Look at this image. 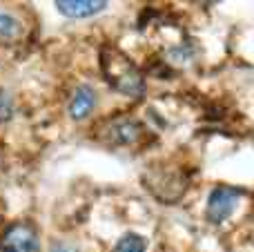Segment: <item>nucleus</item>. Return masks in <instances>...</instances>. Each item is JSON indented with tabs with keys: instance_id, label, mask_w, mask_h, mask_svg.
<instances>
[{
	"instance_id": "obj_1",
	"label": "nucleus",
	"mask_w": 254,
	"mask_h": 252,
	"mask_svg": "<svg viewBox=\"0 0 254 252\" xmlns=\"http://www.w3.org/2000/svg\"><path fill=\"white\" fill-rule=\"evenodd\" d=\"M241 196H246V190H241V188H230V186L214 188L210 192V199H207V210H205L207 221L219 226L225 219H230L232 212L237 210Z\"/></svg>"
},
{
	"instance_id": "obj_5",
	"label": "nucleus",
	"mask_w": 254,
	"mask_h": 252,
	"mask_svg": "<svg viewBox=\"0 0 254 252\" xmlns=\"http://www.w3.org/2000/svg\"><path fill=\"white\" fill-rule=\"evenodd\" d=\"M145 250H147V241H145V237L136 235V232H127L114 246V252H145Z\"/></svg>"
},
{
	"instance_id": "obj_3",
	"label": "nucleus",
	"mask_w": 254,
	"mask_h": 252,
	"mask_svg": "<svg viewBox=\"0 0 254 252\" xmlns=\"http://www.w3.org/2000/svg\"><path fill=\"white\" fill-rule=\"evenodd\" d=\"M54 7L67 18H89L110 7L107 0H56Z\"/></svg>"
},
{
	"instance_id": "obj_8",
	"label": "nucleus",
	"mask_w": 254,
	"mask_h": 252,
	"mask_svg": "<svg viewBox=\"0 0 254 252\" xmlns=\"http://www.w3.org/2000/svg\"><path fill=\"white\" fill-rule=\"evenodd\" d=\"M13 114V105H11V98L7 96L4 92H0V121H9Z\"/></svg>"
},
{
	"instance_id": "obj_6",
	"label": "nucleus",
	"mask_w": 254,
	"mask_h": 252,
	"mask_svg": "<svg viewBox=\"0 0 254 252\" xmlns=\"http://www.w3.org/2000/svg\"><path fill=\"white\" fill-rule=\"evenodd\" d=\"M18 20L9 13H0V38H13L18 34Z\"/></svg>"
},
{
	"instance_id": "obj_2",
	"label": "nucleus",
	"mask_w": 254,
	"mask_h": 252,
	"mask_svg": "<svg viewBox=\"0 0 254 252\" xmlns=\"http://www.w3.org/2000/svg\"><path fill=\"white\" fill-rule=\"evenodd\" d=\"M0 250L2 252H38L40 241L38 235L31 226H11L4 232L2 241H0Z\"/></svg>"
},
{
	"instance_id": "obj_9",
	"label": "nucleus",
	"mask_w": 254,
	"mask_h": 252,
	"mask_svg": "<svg viewBox=\"0 0 254 252\" xmlns=\"http://www.w3.org/2000/svg\"><path fill=\"white\" fill-rule=\"evenodd\" d=\"M54 252H69V250H65V248H58V250H54Z\"/></svg>"
},
{
	"instance_id": "obj_4",
	"label": "nucleus",
	"mask_w": 254,
	"mask_h": 252,
	"mask_svg": "<svg viewBox=\"0 0 254 252\" xmlns=\"http://www.w3.org/2000/svg\"><path fill=\"white\" fill-rule=\"evenodd\" d=\"M96 107V92H94L89 85H83L74 92L69 103V116L74 121H83L89 116V112Z\"/></svg>"
},
{
	"instance_id": "obj_7",
	"label": "nucleus",
	"mask_w": 254,
	"mask_h": 252,
	"mask_svg": "<svg viewBox=\"0 0 254 252\" xmlns=\"http://www.w3.org/2000/svg\"><path fill=\"white\" fill-rule=\"evenodd\" d=\"M114 132H116V136H119L121 143H131L136 136H138L140 125L138 123H123V125H119Z\"/></svg>"
}]
</instances>
